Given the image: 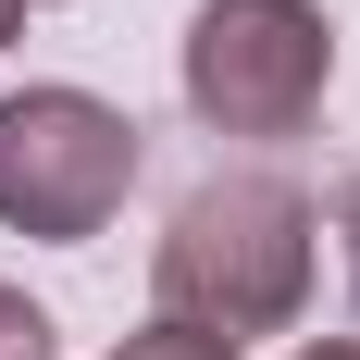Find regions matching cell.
I'll return each mask as SVG.
<instances>
[{
	"label": "cell",
	"instance_id": "cell-1",
	"mask_svg": "<svg viewBox=\"0 0 360 360\" xmlns=\"http://www.w3.org/2000/svg\"><path fill=\"white\" fill-rule=\"evenodd\" d=\"M311 186L286 174H199L149 249V286H162V323H199V335H286L311 311Z\"/></svg>",
	"mask_w": 360,
	"mask_h": 360
},
{
	"label": "cell",
	"instance_id": "cell-2",
	"mask_svg": "<svg viewBox=\"0 0 360 360\" xmlns=\"http://www.w3.org/2000/svg\"><path fill=\"white\" fill-rule=\"evenodd\" d=\"M174 75L212 137H298L335 87V25L323 0H199Z\"/></svg>",
	"mask_w": 360,
	"mask_h": 360
},
{
	"label": "cell",
	"instance_id": "cell-3",
	"mask_svg": "<svg viewBox=\"0 0 360 360\" xmlns=\"http://www.w3.org/2000/svg\"><path fill=\"white\" fill-rule=\"evenodd\" d=\"M137 186V124L100 87H13L0 100V224L13 236H100Z\"/></svg>",
	"mask_w": 360,
	"mask_h": 360
},
{
	"label": "cell",
	"instance_id": "cell-4",
	"mask_svg": "<svg viewBox=\"0 0 360 360\" xmlns=\"http://www.w3.org/2000/svg\"><path fill=\"white\" fill-rule=\"evenodd\" d=\"M112 360H236V348H224V335H199V323H137Z\"/></svg>",
	"mask_w": 360,
	"mask_h": 360
},
{
	"label": "cell",
	"instance_id": "cell-5",
	"mask_svg": "<svg viewBox=\"0 0 360 360\" xmlns=\"http://www.w3.org/2000/svg\"><path fill=\"white\" fill-rule=\"evenodd\" d=\"M0 360H50V311L25 286H0Z\"/></svg>",
	"mask_w": 360,
	"mask_h": 360
},
{
	"label": "cell",
	"instance_id": "cell-6",
	"mask_svg": "<svg viewBox=\"0 0 360 360\" xmlns=\"http://www.w3.org/2000/svg\"><path fill=\"white\" fill-rule=\"evenodd\" d=\"M335 236H348V286H360V186L335 199Z\"/></svg>",
	"mask_w": 360,
	"mask_h": 360
},
{
	"label": "cell",
	"instance_id": "cell-7",
	"mask_svg": "<svg viewBox=\"0 0 360 360\" xmlns=\"http://www.w3.org/2000/svg\"><path fill=\"white\" fill-rule=\"evenodd\" d=\"M298 360H360V335H323V348H298Z\"/></svg>",
	"mask_w": 360,
	"mask_h": 360
},
{
	"label": "cell",
	"instance_id": "cell-8",
	"mask_svg": "<svg viewBox=\"0 0 360 360\" xmlns=\"http://www.w3.org/2000/svg\"><path fill=\"white\" fill-rule=\"evenodd\" d=\"M13 37H25V0H0V50H13Z\"/></svg>",
	"mask_w": 360,
	"mask_h": 360
},
{
	"label": "cell",
	"instance_id": "cell-9",
	"mask_svg": "<svg viewBox=\"0 0 360 360\" xmlns=\"http://www.w3.org/2000/svg\"><path fill=\"white\" fill-rule=\"evenodd\" d=\"M25 13H37V0H25Z\"/></svg>",
	"mask_w": 360,
	"mask_h": 360
}]
</instances>
